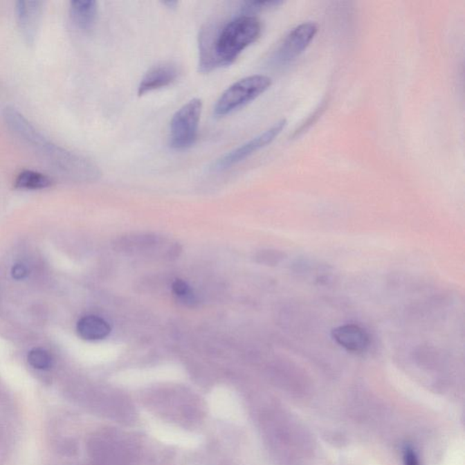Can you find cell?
I'll return each instance as SVG.
<instances>
[{"label":"cell","instance_id":"16","mask_svg":"<svg viewBox=\"0 0 465 465\" xmlns=\"http://www.w3.org/2000/svg\"><path fill=\"white\" fill-rule=\"evenodd\" d=\"M262 263L266 264H277L284 259V254L276 251L264 252L259 257Z\"/></svg>","mask_w":465,"mask_h":465},{"label":"cell","instance_id":"3","mask_svg":"<svg viewBox=\"0 0 465 465\" xmlns=\"http://www.w3.org/2000/svg\"><path fill=\"white\" fill-rule=\"evenodd\" d=\"M271 85V78L264 75H250L237 81L218 98L214 114L220 118L232 114L250 102L257 100Z\"/></svg>","mask_w":465,"mask_h":465},{"label":"cell","instance_id":"19","mask_svg":"<svg viewBox=\"0 0 465 465\" xmlns=\"http://www.w3.org/2000/svg\"><path fill=\"white\" fill-rule=\"evenodd\" d=\"M163 4L167 6V8H174L179 3H177V1H165L163 2Z\"/></svg>","mask_w":465,"mask_h":465},{"label":"cell","instance_id":"6","mask_svg":"<svg viewBox=\"0 0 465 465\" xmlns=\"http://www.w3.org/2000/svg\"><path fill=\"white\" fill-rule=\"evenodd\" d=\"M286 126V119H281L278 122L270 127V129L264 131L255 138H252L251 140L246 142V143L240 145L239 147L230 151L225 156H221L217 159L214 164V170L217 171H223L228 170L232 165L238 164V163L244 161L248 158L250 156L254 155L255 152L262 149L267 145L271 144L279 135L282 131L284 130Z\"/></svg>","mask_w":465,"mask_h":465},{"label":"cell","instance_id":"17","mask_svg":"<svg viewBox=\"0 0 465 465\" xmlns=\"http://www.w3.org/2000/svg\"><path fill=\"white\" fill-rule=\"evenodd\" d=\"M403 463H405V465H420L417 453L410 447H406L405 452H403Z\"/></svg>","mask_w":465,"mask_h":465},{"label":"cell","instance_id":"5","mask_svg":"<svg viewBox=\"0 0 465 465\" xmlns=\"http://www.w3.org/2000/svg\"><path fill=\"white\" fill-rule=\"evenodd\" d=\"M318 26L313 22H304L293 28L282 39L271 58L276 66L289 65L303 54L318 34Z\"/></svg>","mask_w":465,"mask_h":465},{"label":"cell","instance_id":"10","mask_svg":"<svg viewBox=\"0 0 465 465\" xmlns=\"http://www.w3.org/2000/svg\"><path fill=\"white\" fill-rule=\"evenodd\" d=\"M98 2L93 0L71 1L69 14L75 27L83 31L92 29L98 19Z\"/></svg>","mask_w":465,"mask_h":465},{"label":"cell","instance_id":"12","mask_svg":"<svg viewBox=\"0 0 465 465\" xmlns=\"http://www.w3.org/2000/svg\"><path fill=\"white\" fill-rule=\"evenodd\" d=\"M54 180L45 174L34 170H23L15 179V188L23 190H40L52 187Z\"/></svg>","mask_w":465,"mask_h":465},{"label":"cell","instance_id":"2","mask_svg":"<svg viewBox=\"0 0 465 465\" xmlns=\"http://www.w3.org/2000/svg\"><path fill=\"white\" fill-rule=\"evenodd\" d=\"M262 31L257 16L240 14L215 35L203 30L199 42V69L210 72L234 63L244 51L259 39Z\"/></svg>","mask_w":465,"mask_h":465},{"label":"cell","instance_id":"15","mask_svg":"<svg viewBox=\"0 0 465 465\" xmlns=\"http://www.w3.org/2000/svg\"><path fill=\"white\" fill-rule=\"evenodd\" d=\"M174 295L179 298L181 303L187 307H194L197 304V296L194 295L193 290L183 280H176L172 286Z\"/></svg>","mask_w":465,"mask_h":465},{"label":"cell","instance_id":"11","mask_svg":"<svg viewBox=\"0 0 465 465\" xmlns=\"http://www.w3.org/2000/svg\"><path fill=\"white\" fill-rule=\"evenodd\" d=\"M77 330L83 339L95 341L106 338L111 332V327L106 320L100 316H87L78 321Z\"/></svg>","mask_w":465,"mask_h":465},{"label":"cell","instance_id":"7","mask_svg":"<svg viewBox=\"0 0 465 465\" xmlns=\"http://www.w3.org/2000/svg\"><path fill=\"white\" fill-rule=\"evenodd\" d=\"M17 25L25 42L32 45L36 42L42 26L44 2L19 1L16 3Z\"/></svg>","mask_w":465,"mask_h":465},{"label":"cell","instance_id":"8","mask_svg":"<svg viewBox=\"0 0 465 465\" xmlns=\"http://www.w3.org/2000/svg\"><path fill=\"white\" fill-rule=\"evenodd\" d=\"M332 338L352 353H363L370 345V336L363 327L354 324L340 325L332 331Z\"/></svg>","mask_w":465,"mask_h":465},{"label":"cell","instance_id":"9","mask_svg":"<svg viewBox=\"0 0 465 465\" xmlns=\"http://www.w3.org/2000/svg\"><path fill=\"white\" fill-rule=\"evenodd\" d=\"M179 77V69L170 63L159 64L147 72L139 83L138 95L155 91L174 83Z\"/></svg>","mask_w":465,"mask_h":465},{"label":"cell","instance_id":"18","mask_svg":"<svg viewBox=\"0 0 465 465\" xmlns=\"http://www.w3.org/2000/svg\"><path fill=\"white\" fill-rule=\"evenodd\" d=\"M11 274H12L13 278L16 279V280H22V279H24L28 275L27 267L22 264H15Z\"/></svg>","mask_w":465,"mask_h":465},{"label":"cell","instance_id":"13","mask_svg":"<svg viewBox=\"0 0 465 465\" xmlns=\"http://www.w3.org/2000/svg\"><path fill=\"white\" fill-rule=\"evenodd\" d=\"M283 1L279 0H254V1H245L240 6V14L252 15L255 16L257 13L263 11L272 10L283 4Z\"/></svg>","mask_w":465,"mask_h":465},{"label":"cell","instance_id":"4","mask_svg":"<svg viewBox=\"0 0 465 465\" xmlns=\"http://www.w3.org/2000/svg\"><path fill=\"white\" fill-rule=\"evenodd\" d=\"M203 102L193 98L180 107L170 123V145L174 150H185L192 147L199 135Z\"/></svg>","mask_w":465,"mask_h":465},{"label":"cell","instance_id":"14","mask_svg":"<svg viewBox=\"0 0 465 465\" xmlns=\"http://www.w3.org/2000/svg\"><path fill=\"white\" fill-rule=\"evenodd\" d=\"M28 360L29 365L39 370H48L53 363L51 354L42 348L32 349L29 352Z\"/></svg>","mask_w":465,"mask_h":465},{"label":"cell","instance_id":"1","mask_svg":"<svg viewBox=\"0 0 465 465\" xmlns=\"http://www.w3.org/2000/svg\"><path fill=\"white\" fill-rule=\"evenodd\" d=\"M2 116L10 133L52 170L75 181L90 182L100 179V170L95 163L48 140L15 107H5Z\"/></svg>","mask_w":465,"mask_h":465}]
</instances>
